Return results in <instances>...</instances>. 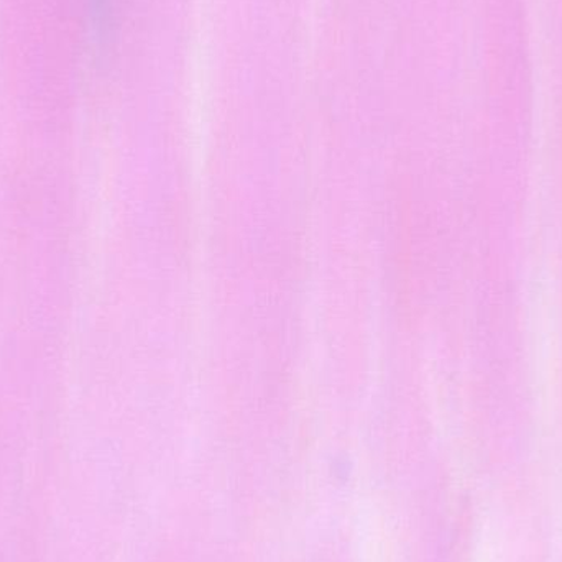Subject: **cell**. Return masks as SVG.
<instances>
[{
  "mask_svg": "<svg viewBox=\"0 0 562 562\" xmlns=\"http://www.w3.org/2000/svg\"><path fill=\"white\" fill-rule=\"evenodd\" d=\"M115 0H91V23L95 38L104 42L114 26Z\"/></svg>",
  "mask_w": 562,
  "mask_h": 562,
  "instance_id": "obj_1",
  "label": "cell"
}]
</instances>
